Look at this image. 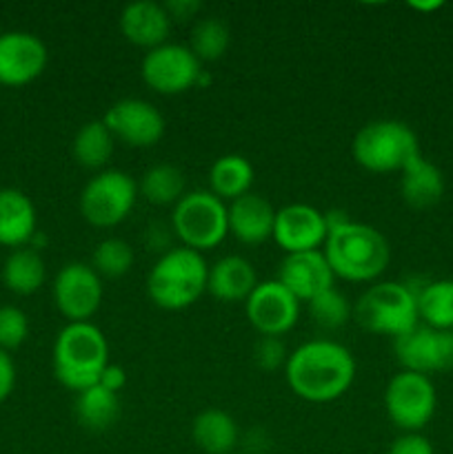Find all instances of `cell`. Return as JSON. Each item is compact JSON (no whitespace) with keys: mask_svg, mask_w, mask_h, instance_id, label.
<instances>
[{"mask_svg":"<svg viewBox=\"0 0 453 454\" xmlns=\"http://www.w3.org/2000/svg\"><path fill=\"white\" fill-rule=\"evenodd\" d=\"M253 364L265 372H275L278 368L287 366V346L280 337H265L260 335L253 344Z\"/></svg>","mask_w":453,"mask_h":454,"instance_id":"obj_34","label":"cell"},{"mask_svg":"<svg viewBox=\"0 0 453 454\" xmlns=\"http://www.w3.org/2000/svg\"><path fill=\"white\" fill-rule=\"evenodd\" d=\"M29 335V319L18 306H0V350H16Z\"/></svg>","mask_w":453,"mask_h":454,"instance_id":"obj_33","label":"cell"},{"mask_svg":"<svg viewBox=\"0 0 453 454\" xmlns=\"http://www.w3.org/2000/svg\"><path fill=\"white\" fill-rule=\"evenodd\" d=\"M109 366V344L105 333L91 322L69 324L53 344V375L76 395L100 381Z\"/></svg>","mask_w":453,"mask_h":454,"instance_id":"obj_3","label":"cell"},{"mask_svg":"<svg viewBox=\"0 0 453 454\" xmlns=\"http://www.w3.org/2000/svg\"><path fill=\"white\" fill-rule=\"evenodd\" d=\"M102 122L111 131L114 140L127 146L147 149L158 145L164 136V118L151 102L140 98H123L107 109Z\"/></svg>","mask_w":453,"mask_h":454,"instance_id":"obj_13","label":"cell"},{"mask_svg":"<svg viewBox=\"0 0 453 454\" xmlns=\"http://www.w3.org/2000/svg\"><path fill=\"white\" fill-rule=\"evenodd\" d=\"M289 388L305 402L327 403L342 397L355 380L349 348L331 340H314L289 353L284 366Z\"/></svg>","mask_w":453,"mask_h":454,"instance_id":"obj_1","label":"cell"},{"mask_svg":"<svg viewBox=\"0 0 453 454\" xmlns=\"http://www.w3.org/2000/svg\"><path fill=\"white\" fill-rule=\"evenodd\" d=\"M209 266L203 253L187 247L164 253L147 275V295L158 309L185 310L207 293Z\"/></svg>","mask_w":453,"mask_h":454,"instance_id":"obj_4","label":"cell"},{"mask_svg":"<svg viewBox=\"0 0 453 454\" xmlns=\"http://www.w3.org/2000/svg\"><path fill=\"white\" fill-rule=\"evenodd\" d=\"M355 162L373 173L402 171L420 153V142L411 127L400 120H373L351 142Z\"/></svg>","mask_w":453,"mask_h":454,"instance_id":"obj_5","label":"cell"},{"mask_svg":"<svg viewBox=\"0 0 453 454\" xmlns=\"http://www.w3.org/2000/svg\"><path fill=\"white\" fill-rule=\"evenodd\" d=\"M38 215L36 207L18 189H0V247L22 248L34 239Z\"/></svg>","mask_w":453,"mask_h":454,"instance_id":"obj_20","label":"cell"},{"mask_svg":"<svg viewBox=\"0 0 453 454\" xmlns=\"http://www.w3.org/2000/svg\"><path fill=\"white\" fill-rule=\"evenodd\" d=\"M49 60L43 40L29 31L0 34V84L22 87L38 78Z\"/></svg>","mask_w":453,"mask_h":454,"instance_id":"obj_15","label":"cell"},{"mask_svg":"<svg viewBox=\"0 0 453 454\" xmlns=\"http://www.w3.org/2000/svg\"><path fill=\"white\" fill-rule=\"evenodd\" d=\"M395 359L409 372L453 371V331H435V328L417 324L409 333L393 340Z\"/></svg>","mask_w":453,"mask_h":454,"instance_id":"obj_12","label":"cell"},{"mask_svg":"<svg viewBox=\"0 0 453 454\" xmlns=\"http://www.w3.org/2000/svg\"><path fill=\"white\" fill-rule=\"evenodd\" d=\"M171 224L182 247L191 251H209L229 235L226 204L211 191H191L173 207Z\"/></svg>","mask_w":453,"mask_h":454,"instance_id":"obj_7","label":"cell"},{"mask_svg":"<svg viewBox=\"0 0 453 454\" xmlns=\"http://www.w3.org/2000/svg\"><path fill=\"white\" fill-rule=\"evenodd\" d=\"M138 200V184L124 171H100L80 193V213L98 229H111L127 220Z\"/></svg>","mask_w":453,"mask_h":454,"instance_id":"obj_8","label":"cell"},{"mask_svg":"<svg viewBox=\"0 0 453 454\" xmlns=\"http://www.w3.org/2000/svg\"><path fill=\"white\" fill-rule=\"evenodd\" d=\"M306 309H309V317L314 319V324H318L324 331H338L354 315L349 300L336 286L327 288L324 293L315 295L314 300L306 301Z\"/></svg>","mask_w":453,"mask_h":454,"instance_id":"obj_32","label":"cell"},{"mask_svg":"<svg viewBox=\"0 0 453 454\" xmlns=\"http://www.w3.org/2000/svg\"><path fill=\"white\" fill-rule=\"evenodd\" d=\"M191 439L204 454H229L238 443V426L220 408H207L191 421Z\"/></svg>","mask_w":453,"mask_h":454,"instance_id":"obj_24","label":"cell"},{"mask_svg":"<svg viewBox=\"0 0 453 454\" xmlns=\"http://www.w3.org/2000/svg\"><path fill=\"white\" fill-rule=\"evenodd\" d=\"M169 18L173 20H189V18L195 16V12L200 9V4L195 0H173V3L164 4Z\"/></svg>","mask_w":453,"mask_h":454,"instance_id":"obj_37","label":"cell"},{"mask_svg":"<svg viewBox=\"0 0 453 454\" xmlns=\"http://www.w3.org/2000/svg\"><path fill=\"white\" fill-rule=\"evenodd\" d=\"M389 454H433V446L420 433H404L391 443Z\"/></svg>","mask_w":453,"mask_h":454,"instance_id":"obj_35","label":"cell"},{"mask_svg":"<svg viewBox=\"0 0 453 454\" xmlns=\"http://www.w3.org/2000/svg\"><path fill=\"white\" fill-rule=\"evenodd\" d=\"M229 233L242 244H260L274 235L275 208L266 198L247 193L226 207Z\"/></svg>","mask_w":453,"mask_h":454,"instance_id":"obj_19","label":"cell"},{"mask_svg":"<svg viewBox=\"0 0 453 454\" xmlns=\"http://www.w3.org/2000/svg\"><path fill=\"white\" fill-rule=\"evenodd\" d=\"M327 215L324 257L333 275L349 282H371L386 270L391 248L385 235L373 226L354 222L346 215Z\"/></svg>","mask_w":453,"mask_h":454,"instance_id":"obj_2","label":"cell"},{"mask_svg":"<svg viewBox=\"0 0 453 454\" xmlns=\"http://www.w3.org/2000/svg\"><path fill=\"white\" fill-rule=\"evenodd\" d=\"M118 25L129 43L149 51L167 43L171 18L164 4L154 3V0H136L120 12Z\"/></svg>","mask_w":453,"mask_h":454,"instance_id":"obj_18","label":"cell"},{"mask_svg":"<svg viewBox=\"0 0 453 454\" xmlns=\"http://www.w3.org/2000/svg\"><path fill=\"white\" fill-rule=\"evenodd\" d=\"M98 384H102L105 388L114 390V393H120V390H123V386H124V371H123V368L114 366V364H109V366H107V371L102 372V377H100V381H98Z\"/></svg>","mask_w":453,"mask_h":454,"instance_id":"obj_38","label":"cell"},{"mask_svg":"<svg viewBox=\"0 0 453 454\" xmlns=\"http://www.w3.org/2000/svg\"><path fill=\"white\" fill-rule=\"evenodd\" d=\"M258 284L260 282H258L251 262L240 255L220 257L216 264L209 266L207 291L225 304L247 301Z\"/></svg>","mask_w":453,"mask_h":454,"instance_id":"obj_21","label":"cell"},{"mask_svg":"<svg viewBox=\"0 0 453 454\" xmlns=\"http://www.w3.org/2000/svg\"><path fill=\"white\" fill-rule=\"evenodd\" d=\"M47 278V266L36 248H16L3 264V284L16 295H31Z\"/></svg>","mask_w":453,"mask_h":454,"instance_id":"obj_26","label":"cell"},{"mask_svg":"<svg viewBox=\"0 0 453 454\" xmlns=\"http://www.w3.org/2000/svg\"><path fill=\"white\" fill-rule=\"evenodd\" d=\"M229 43V27L220 18H203L194 25L189 49L200 62H213L225 56Z\"/></svg>","mask_w":453,"mask_h":454,"instance_id":"obj_30","label":"cell"},{"mask_svg":"<svg viewBox=\"0 0 453 454\" xmlns=\"http://www.w3.org/2000/svg\"><path fill=\"white\" fill-rule=\"evenodd\" d=\"M13 386H16V366L7 350H0V403L13 393Z\"/></svg>","mask_w":453,"mask_h":454,"instance_id":"obj_36","label":"cell"},{"mask_svg":"<svg viewBox=\"0 0 453 454\" xmlns=\"http://www.w3.org/2000/svg\"><path fill=\"white\" fill-rule=\"evenodd\" d=\"M76 419L84 430L91 433H105L115 421L120 419L123 412V402L120 395L114 390L105 388L102 384L89 386L76 397Z\"/></svg>","mask_w":453,"mask_h":454,"instance_id":"obj_23","label":"cell"},{"mask_svg":"<svg viewBox=\"0 0 453 454\" xmlns=\"http://www.w3.org/2000/svg\"><path fill=\"white\" fill-rule=\"evenodd\" d=\"M331 266L322 251L291 253L278 269V282L296 297L298 301H309L315 295L333 286Z\"/></svg>","mask_w":453,"mask_h":454,"instance_id":"obj_17","label":"cell"},{"mask_svg":"<svg viewBox=\"0 0 453 454\" xmlns=\"http://www.w3.org/2000/svg\"><path fill=\"white\" fill-rule=\"evenodd\" d=\"M114 136L107 129V124L102 120H91V122L83 124L78 129L74 137V160L83 168H91V171H98V168L105 167L111 160V153H114Z\"/></svg>","mask_w":453,"mask_h":454,"instance_id":"obj_27","label":"cell"},{"mask_svg":"<svg viewBox=\"0 0 453 454\" xmlns=\"http://www.w3.org/2000/svg\"><path fill=\"white\" fill-rule=\"evenodd\" d=\"M327 231V215L322 211L309 204H289L275 211L271 238L287 255H291V253L318 251L320 247H324Z\"/></svg>","mask_w":453,"mask_h":454,"instance_id":"obj_16","label":"cell"},{"mask_svg":"<svg viewBox=\"0 0 453 454\" xmlns=\"http://www.w3.org/2000/svg\"><path fill=\"white\" fill-rule=\"evenodd\" d=\"M249 324L265 337H282L291 331L300 315V301L278 282H260L244 301Z\"/></svg>","mask_w":453,"mask_h":454,"instance_id":"obj_14","label":"cell"},{"mask_svg":"<svg viewBox=\"0 0 453 454\" xmlns=\"http://www.w3.org/2000/svg\"><path fill=\"white\" fill-rule=\"evenodd\" d=\"M400 195L413 208H429L438 204L444 195V177L435 164L417 155L411 164L402 168Z\"/></svg>","mask_w":453,"mask_h":454,"instance_id":"obj_22","label":"cell"},{"mask_svg":"<svg viewBox=\"0 0 453 454\" xmlns=\"http://www.w3.org/2000/svg\"><path fill=\"white\" fill-rule=\"evenodd\" d=\"M142 80L155 93L176 96L194 89L203 78V62L187 44L164 43L149 49L140 65Z\"/></svg>","mask_w":453,"mask_h":454,"instance_id":"obj_9","label":"cell"},{"mask_svg":"<svg viewBox=\"0 0 453 454\" xmlns=\"http://www.w3.org/2000/svg\"><path fill=\"white\" fill-rule=\"evenodd\" d=\"M435 388L420 372L402 371L389 381L385 390V408L389 419L404 433H417L435 412Z\"/></svg>","mask_w":453,"mask_h":454,"instance_id":"obj_10","label":"cell"},{"mask_svg":"<svg viewBox=\"0 0 453 454\" xmlns=\"http://www.w3.org/2000/svg\"><path fill=\"white\" fill-rule=\"evenodd\" d=\"M354 319L367 333L398 340L420 324L416 291L400 282L373 284L355 301Z\"/></svg>","mask_w":453,"mask_h":454,"instance_id":"obj_6","label":"cell"},{"mask_svg":"<svg viewBox=\"0 0 453 454\" xmlns=\"http://www.w3.org/2000/svg\"><path fill=\"white\" fill-rule=\"evenodd\" d=\"M133 260H136V255H133L131 244L120 238H107L98 242L96 248H93L91 269L100 278L115 279L131 270Z\"/></svg>","mask_w":453,"mask_h":454,"instance_id":"obj_31","label":"cell"},{"mask_svg":"<svg viewBox=\"0 0 453 454\" xmlns=\"http://www.w3.org/2000/svg\"><path fill=\"white\" fill-rule=\"evenodd\" d=\"M102 295V278L84 262H69L53 279V301L69 324L89 322L100 309Z\"/></svg>","mask_w":453,"mask_h":454,"instance_id":"obj_11","label":"cell"},{"mask_svg":"<svg viewBox=\"0 0 453 454\" xmlns=\"http://www.w3.org/2000/svg\"><path fill=\"white\" fill-rule=\"evenodd\" d=\"M417 315L425 326L453 331V279L429 282L416 293Z\"/></svg>","mask_w":453,"mask_h":454,"instance_id":"obj_28","label":"cell"},{"mask_svg":"<svg viewBox=\"0 0 453 454\" xmlns=\"http://www.w3.org/2000/svg\"><path fill=\"white\" fill-rule=\"evenodd\" d=\"M140 193L151 204H158V207L173 204L176 207L185 198V173L173 164H155L142 176Z\"/></svg>","mask_w":453,"mask_h":454,"instance_id":"obj_29","label":"cell"},{"mask_svg":"<svg viewBox=\"0 0 453 454\" xmlns=\"http://www.w3.org/2000/svg\"><path fill=\"white\" fill-rule=\"evenodd\" d=\"M253 167L244 155L226 153L218 158L209 168V186L222 202H234L242 195L251 193Z\"/></svg>","mask_w":453,"mask_h":454,"instance_id":"obj_25","label":"cell"}]
</instances>
